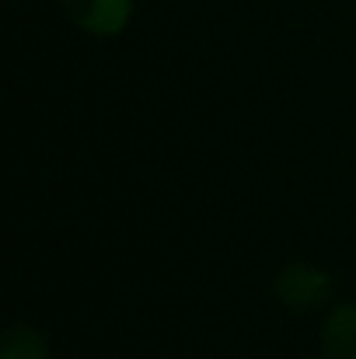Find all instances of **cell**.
I'll return each mask as SVG.
<instances>
[{
    "label": "cell",
    "mask_w": 356,
    "mask_h": 359,
    "mask_svg": "<svg viewBox=\"0 0 356 359\" xmlns=\"http://www.w3.org/2000/svg\"><path fill=\"white\" fill-rule=\"evenodd\" d=\"M67 18L91 35H119L133 18V0H60Z\"/></svg>",
    "instance_id": "2"
},
{
    "label": "cell",
    "mask_w": 356,
    "mask_h": 359,
    "mask_svg": "<svg viewBox=\"0 0 356 359\" xmlns=\"http://www.w3.org/2000/svg\"><path fill=\"white\" fill-rule=\"evenodd\" d=\"M0 359H49V342L28 325H7L0 339Z\"/></svg>",
    "instance_id": "4"
},
{
    "label": "cell",
    "mask_w": 356,
    "mask_h": 359,
    "mask_svg": "<svg viewBox=\"0 0 356 359\" xmlns=\"http://www.w3.org/2000/svg\"><path fill=\"white\" fill-rule=\"evenodd\" d=\"M325 359H356V304H343L329 314L322 332Z\"/></svg>",
    "instance_id": "3"
},
{
    "label": "cell",
    "mask_w": 356,
    "mask_h": 359,
    "mask_svg": "<svg viewBox=\"0 0 356 359\" xmlns=\"http://www.w3.org/2000/svg\"><path fill=\"white\" fill-rule=\"evenodd\" d=\"M329 290H332V276L318 265H308V262H290L276 276V297L294 311L318 307L329 297Z\"/></svg>",
    "instance_id": "1"
}]
</instances>
